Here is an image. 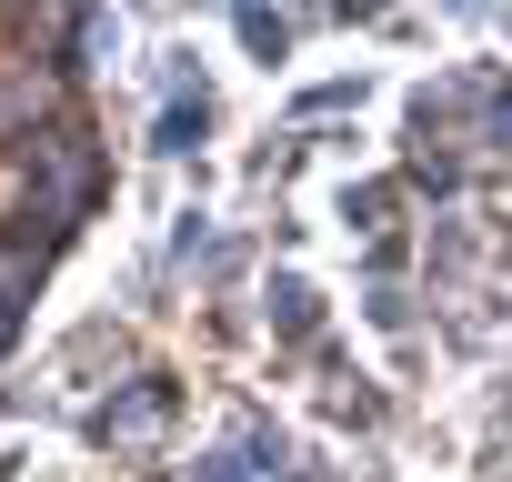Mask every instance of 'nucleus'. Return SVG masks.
I'll return each instance as SVG.
<instances>
[{
  "instance_id": "f257e3e1",
  "label": "nucleus",
  "mask_w": 512,
  "mask_h": 482,
  "mask_svg": "<svg viewBox=\"0 0 512 482\" xmlns=\"http://www.w3.org/2000/svg\"><path fill=\"white\" fill-rule=\"evenodd\" d=\"M161 422H171V382H151V372H141L121 402H101V422H91V432H101V442H121V452H141V442H161Z\"/></svg>"
},
{
  "instance_id": "f03ea898",
  "label": "nucleus",
  "mask_w": 512,
  "mask_h": 482,
  "mask_svg": "<svg viewBox=\"0 0 512 482\" xmlns=\"http://www.w3.org/2000/svg\"><path fill=\"white\" fill-rule=\"evenodd\" d=\"M21 302H31V262H11V272H0V342H11V322H21Z\"/></svg>"
}]
</instances>
